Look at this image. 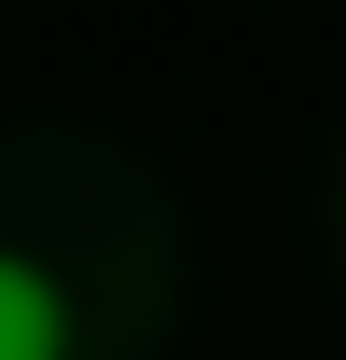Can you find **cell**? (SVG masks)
Wrapping results in <instances>:
<instances>
[{
    "instance_id": "6da1fadb",
    "label": "cell",
    "mask_w": 346,
    "mask_h": 360,
    "mask_svg": "<svg viewBox=\"0 0 346 360\" xmlns=\"http://www.w3.org/2000/svg\"><path fill=\"white\" fill-rule=\"evenodd\" d=\"M70 347H84V319H70L56 264H28V250H0V360H70Z\"/></svg>"
}]
</instances>
